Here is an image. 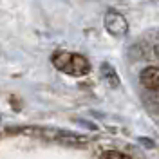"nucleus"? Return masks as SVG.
Returning <instances> with one entry per match:
<instances>
[{
  "label": "nucleus",
  "instance_id": "nucleus-1",
  "mask_svg": "<svg viewBox=\"0 0 159 159\" xmlns=\"http://www.w3.org/2000/svg\"><path fill=\"white\" fill-rule=\"evenodd\" d=\"M52 65L69 76H83L90 70L89 60L81 54L69 52V51H56L52 54Z\"/></svg>",
  "mask_w": 159,
  "mask_h": 159
},
{
  "label": "nucleus",
  "instance_id": "nucleus-2",
  "mask_svg": "<svg viewBox=\"0 0 159 159\" xmlns=\"http://www.w3.org/2000/svg\"><path fill=\"white\" fill-rule=\"evenodd\" d=\"M103 24H105V29L109 31L112 36H116V38H123L129 33V22H127V18L114 9H109L105 13Z\"/></svg>",
  "mask_w": 159,
  "mask_h": 159
},
{
  "label": "nucleus",
  "instance_id": "nucleus-6",
  "mask_svg": "<svg viewBox=\"0 0 159 159\" xmlns=\"http://www.w3.org/2000/svg\"><path fill=\"white\" fill-rule=\"evenodd\" d=\"M139 143H143L145 147H150V148H154V147H156V143H154L152 139H145V138H141V139H139Z\"/></svg>",
  "mask_w": 159,
  "mask_h": 159
},
{
  "label": "nucleus",
  "instance_id": "nucleus-3",
  "mask_svg": "<svg viewBox=\"0 0 159 159\" xmlns=\"http://www.w3.org/2000/svg\"><path fill=\"white\" fill-rule=\"evenodd\" d=\"M139 81L147 90H159V67H147L141 70Z\"/></svg>",
  "mask_w": 159,
  "mask_h": 159
},
{
  "label": "nucleus",
  "instance_id": "nucleus-7",
  "mask_svg": "<svg viewBox=\"0 0 159 159\" xmlns=\"http://www.w3.org/2000/svg\"><path fill=\"white\" fill-rule=\"evenodd\" d=\"M154 52H156V56L159 58V34L156 36V40H154Z\"/></svg>",
  "mask_w": 159,
  "mask_h": 159
},
{
  "label": "nucleus",
  "instance_id": "nucleus-4",
  "mask_svg": "<svg viewBox=\"0 0 159 159\" xmlns=\"http://www.w3.org/2000/svg\"><path fill=\"white\" fill-rule=\"evenodd\" d=\"M101 74H103V80L109 83V87H112V89L119 87V76L110 63H103L101 65Z\"/></svg>",
  "mask_w": 159,
  "mask_h": 159
},
{
  "label": "nucleus",
  "instance_id": "nucleus-5",
  "mask_svg": "<svg viewBox=\"0 0 159 159\" xmlns=\"http://www.w3.org/2000/svg\"><path fill=\"white\" fill-rule=\"evenodd\" d=\"M99 159H130L129 156L121 154V152H105Z\"/></svg>",
  "mask_w": 159,
  "mask_h": 159
}]
</instances>
